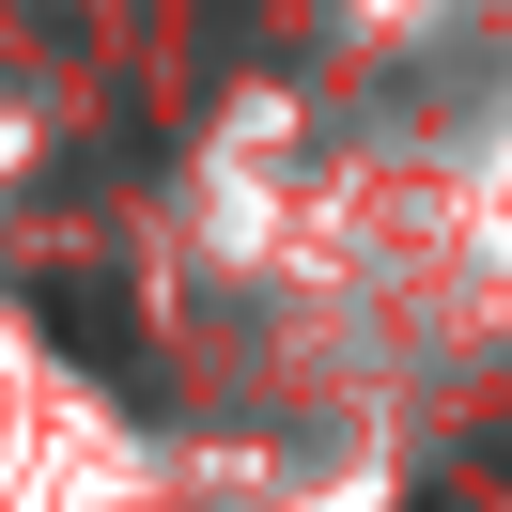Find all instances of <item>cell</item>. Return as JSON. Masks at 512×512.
<instances>
[{"label":"cell","mask_w":512,"mask_h":512,"mask_svg":"<svg viewBox=\"0 0 512 512\" xmlns=\"http://www.w3.org/2000/svg\"><path fill=\"white\" fill-rule=\"evenodd\" d=\"M47 326H63L78 357H125V311H109V295H78V280H47Z\"/></svg>","instance_id":"obj_1"}]
</instances>
